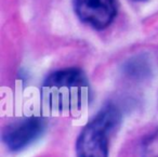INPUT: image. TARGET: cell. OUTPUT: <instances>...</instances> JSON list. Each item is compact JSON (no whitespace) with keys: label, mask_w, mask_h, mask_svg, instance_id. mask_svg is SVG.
<instances>
[{"label":"cell","mask_w":158,"mask_h":157,"mask_svg":"<svg viewBox=\"0 0 158 157\" xmlns=\"http://www.w3.org/2000/svg\"><path fill=\"white\" fill-rule=\"evenodd\" d=\"M79 20L98 31L108 27L117 14L116 0H73Z\"/></svg>","instance_id":"obj_4"},{"label":"cell","mask_w":158,"mask_h":157,"mask_svg":"<svg viewBox=\"0 0 158 157\" xmlns=\"http://www.w3.org/2000/svg\"><path fill=\"white\" fill-rule=\"evenodd\" d=\"M123 72L128 77L133 79H144L151 73V66L145 57H134L126 62Z\"/></svg>","instance_id":"obj_5"},{"label":"cell","mask_w":158,"mask_h":157,"mask_svg":"<svg viewBox=\"0 0 158 157\" xmlns=\"http://www.w3.org/2000/svg\"><path fill=\"white\" fill-rule=\"evenodd\" d=\"M134 1H143V0H134Z\"/></svg>","instance_id":"obj_7"},{"label":"cell","mask_w":158,"mask_h":157,"mask_svg":"<svg viewBox=\"0 0 158 157\" xmlns=\"http://www.w3.org/2000/svg\"><path fill=\"white\" fill-rule=\"evenodd\" d=\"M140 157H158V132L151 133L141 141Z\"/></svg>","instance_id":"obj_6"},{"label":"cell","mask_w":158,"mask_h":157,"mask_svg":"<svg viewBox=\"0 0 158 157\" xmlns=\"http://www.w3.org/2000/svg\"><path fill=\"white\" fill-rule=\"evenodd\" d=\"M120 121L121 114L116 106H104L79 133L76 157H108L110 137Z\"/></svg>","instance_id":"obj_2"},{"label":"cell","mask_w":158,"mask_h":157,"mask_svg":"<svg viewBox=\"0 0 158 157\" xmlns=\"http://www.w3.org/2000/svg\"><path fill=\"white\" fill-rule=\"evenodd\" d=\"M42 101L59 113H77L91 100L88 78L81 70L63 68L50 74L41 87Z\"/></svg>","instance_id":"obj_1"},{"label":"cell","mask_w":158,"mask_h":157,"mask_svg":"<svg viewBox=\"0 0 158 157\" xmlns=\"http://www.w3.org/2000/svg\"><path fill=\"white\" fill-rule=\"evenodd\" d=\"M47 129L46 118L29 116L10 122L2 130V142L10 152H21L42 137Z\"/></svg>","instance_id":"obj_3"}]
</instances>
